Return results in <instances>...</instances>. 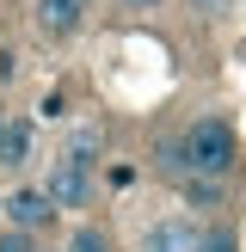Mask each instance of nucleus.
Wrapping results in <instances>:
<instances>
[{"label":"nucleus","instance_id":"obj_1","mask_svg":"<svg viewBox=\"0 0 246 252\" xmlns=\"http://www.w3.org/2000/svg\"><path fill=\"white\" fill-rule=\"evenodd\" d=\"M234 154H240V142H234V123H221V117H197L191 129H184L179 142L166 148V166L179 172V179H191L197 191H209V185L228 179Z\"/></svg>","mask_w":246,"mask_h":252},{"label":"nucleus","instance_id":"obj_2","mask_svg":"<svg viewBox=\"0 0 246 252\" xmlns=\"http://www.w3.org/2000/svg\"><path fill=\"white\" fill-rule=\"evenodd\" d=\"M0 209H6V228L31 234V240L56 228V203H49V191H43V185H12Z\"/></svg>","mask_w":246,"mask_h":252},{"label":"nucleus","instance_id":"obj_3","mask_svg":"<svg viewBox=\"0 0 246 252\" xmlns=\"http://www.w3.org/2000/svg\"><path fill=\"white\" fill-rule=\"evenodd\" d=\"M197 246H203V221L172 209V216H160V221L142 228V246L135 252H197Z\"/></svg>","mask_w":246,"mask_h":252},{"label":"nucleus","instance_id":"obj_4","mask_svg":"<svg viewBox=\"0 0 246 252\" xmlns=\"http://www.w3.org/2000/svg\"><path fill=\"white\" fill-rule=\"evenodd\" d=\"M49 203L56 209H86L92 203V166H74V160H56L49 166Z\"/></svg>","mask_w":246,"mask_h":252},{"label":"nucleus","instance_id":"obj_5","mask_svg":"<svg viewBox=\"0 0 246 252\" xmlns=\"http://www.w3.org/2000/svg\"><path fill=\"white\" fill-rule=\"evenodd\" d=\"M80 12H86V0H37V31L43 37H74Z\"/></svg>","mask_w":246,"mask_h":252},{"label":"nucleus","instance_id":"obj_6","mask_svg":"<svg viewBox=\"0 0 246 252\" xmlns=\"http://www.w3.org/2000/svg\"><path fill=\"white\" fill-rule=\"evenodd\" d=\"M31 142H37V129L25 117H6V129H0V166L6 172H19L25 160H31Z\"/></svg>","mask_w":246,"mask_h":252},{"label":"nucleus","instance_id":"obj_7","mask_svg":"<svg viewBox=\"0 0 246 252\" xmlns=\"http://www.w3.org/2000/svg\"><path fill=\"white\" fill-rule=\"evenodd\" d=\"M98 154H105V135H98V123H80V129H68V142H62V160H74V166H92V172H98Z\"/></svg>","mask_w":246,"mask_h":252},{"label":"nucleus","instance_id":"obj_8","mask_svg":"<svg viewBox=\"0 0 246 252\" xmlns=\"http://www.w3.org/2000/svg\"><path fill=\"white\" fill-rule=\"evenodd\" d=\"M62 252H111V234L98 228V221H80V228L68 234V246Z\"/></svg>","mask_w":246,"mask_h":252},{"label":"nucleus","instance_id":"obj_9","mask_svg":"<svg viewBox=\"0 0 246 252\" xmlns=\"http://www.w3.org/2000/svg\"><path fill=\"white\" fill-rule=\"evenodd\" d=\"M197 252H240V246H234L228 228H203V246H197Z\"/></svg>","mask_w":246,"mask_h":252},{"label":"nucleus","instance_id":"obj_10","mask_svg":"<svg viewBox=\"0 0 246 252\" xmlns=\"http://www.w3.org/2000/svg\"><path fill=\"white\" fill-rule=\"evenodd\" d=\"M0 252H37V240L19 234V228H6V234H0Z\"/></svg>","mask_w":246,"mask_h":252},{"label":"nucleus","instance_id":"obj_11","mask_svg":"<svg viewBox=\"0 0 246 252\" xmlns=\"http://www.w3.org/2000/svg\"><path fill=\"white\" fill-rule=\"evenodd\" d=\"M221 6H228V0H197V12H221Z\"/></svg>","mask_w":246,"mask_h":252},{"label":"nucleus","instance_id":"obj_12","mask_svg":"<svg viewBox=\"0 0 246 252\" xmlns=\"http://www.w3.org/2000/svg\"><path fill=\"white\" fill-rule=\"evenodd\" d=\"M0 129H6V105H0Z\"/></svg>","mask_w":246,"mask_h":252},{"label":"nucleus","instance_id":"obj_13","mask_svg":"<svg viewBox=\"0 0 246 252\" xmlns=\"http://www.w3.org/2000/svg\"><path fill=\"white\" fill-rule=\"evenodd\" d=\"M37 252H62V246H37Z\"/></svg>","mask_w":246,"mask_h":252},{"label":"nucleus","instance_id":"obj_14","mask_svg":"<svg viewBox=\"0 0 246 252\" xmlns=\"http://www.w3.org/2000/svg\"><path fill=\"white\" fill-rule=\"evenodd\" d=\"M135 6H154V0H135Z\"/></svg>","mask_w":246,"mask_h":252}]
</instances>
